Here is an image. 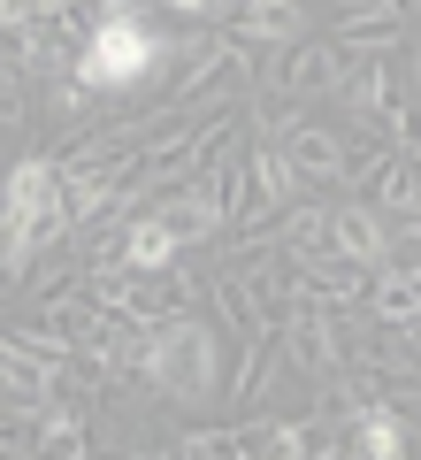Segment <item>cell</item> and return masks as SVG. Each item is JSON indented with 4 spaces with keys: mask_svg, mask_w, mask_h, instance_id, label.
<instances>
[{
    "mask_svg": "<svg viewBox=\"0 0 421 460\" xmlns=\"http://www.w3.org/2000/svg\"><path fill=\"white\" fill-rule=\"evenodd\" d=\"M39 192H47V162H16V177H8V208H31L39 215Z\"/></svg>",
    "mask_w": 421,
    "mask_h": 460,
    "instance_id": "4",
    "label": "cell"
},
{
    "mask_svg": "<svg viewBox=\"0 0 421 460\" xmlns=\"http://www.w3.org/2000/svg\"><path fill=\"white\" fill-rule=\"evenodd\" d=\"M16 8H23V0H0V23H16Z\"/></svg>",
    "mask_w": 421,
    "mask_h": 460,
    "instance_id": "8",
    "label": "cell"
},
{
    "mask_svg": "<svg viewBox=\"0 0 421 460\" xmlns=\"http://www.w3.org/2000/svg\"><path fill=\"white\" fill-rule=\"evenodd\" d=\"M153 54H162V39H153L146 23L130 16V8H115V16L92 31V47H84L77 84H84V93H115V84H138V77L153 69Z\"/></svg>",
    "mask_w": 421,
    "mask_h": 460,
    "instance_id": "1",
    "label": "cell"
},
{
    "mask_svg": "<svg viewBox=\"0 0 421 460\" xmlns=\"http://www.w3.org/2000/svg\"><path fill=\"white\" fill-rule=\"evenodd\" d=\"M169 8H177V16H207L215 0H169Z\"/></svg>",
    "mask_w": 421,
    "mask_h": 460,
    "instance_id": "7",
    "label": "cell"
},
{
    "mask_svg": "<svg viewBox=\"0 0 421 460\" xmlns=\"http://www.w3.org/2000/svg\"><path fill=\"white\" fill-rule=\"evenodd\" d=\"M153 368L169 376V392H199V376H207V345H199L192 330H177V338H162Z\"/></svg>",
    "mask_w": 421,
    "mask_h": 460,
    "instance_id": "2",
    "label": "cell"
},
{
    "mask_svg": "<svg viewBox=\"0 0 421 460\" xmlns=\"http://www.w3.org/2000/svg\"><path fill=\"white\" fill-rule=\"evenodd\" d=\"M23 230H31V208H8V215H0V261H16V253H23Z\"/></svg>",
    "mask_w": 421,
    "mask_h": 460,
    "instance_id": "6",
    "label": "cell"
},
{
    "mask_svg": "<svg viewBox=\"0 0 421 460\" xmlns=\"http://www.w3.org/2000/svg\"><path fill=\"white\" fill-rule=\"evenodd\" d=\"M360 445H368L375 460H399V453H406V438H399V422H383V414H375V422H360Z\"/></svg>",
    "mask_w": 421,
    "mask_h": 460,
    "instance_id": "5",
    "label": "cell"
},
{
    "mask_svg": "<svg viewBox=\"0 0 421 460\" xmlns=\"http://www.w3.org/2000/svg\"><path fill=\"white\" fill-rule=\"evenodd\" d=\"M123 253H130V269H162L169 253H177V230H169V223H138L123 238Z\"/></svg>",
    "mask_w": 421,
    "mask_h": 460,
    "instance_id": "3",
    "label": "cell"
}]
</instances>
